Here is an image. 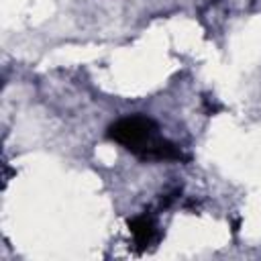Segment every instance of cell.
<instances>
[{"label":"cell","mask_w":261,"mask_h":261,"mask_svg":"<svg viewBox=\"0 0 261 261\" xmlns=\"http://www.w3.org/2000/svg\"><path fill=\"white\" fill-rule=\"evenodd\" d=\"M108 139L122 145L141 161H184V151L159 133V124L147 114H128L114 120Z\"/></svg>","instance_id":"6da1fadb"},{"label":"cell","mask_w":261,"mask_h":261,"mask_svg":"<svg viewBox=\"0 0 261 261\" xmlns=\"http://www.w3.org/2000/svg\"><path fill=\"white\" fill-rule=\"evenodd\" d=\"M128 230L133 234V241H135V247L139 253L147 251L151 245H155L159 241V228H157L155 212H151V210H143V212L135 214L128 220Z\"/></svg>","instance_id":"7a4b0ae2"}]
</instances>
